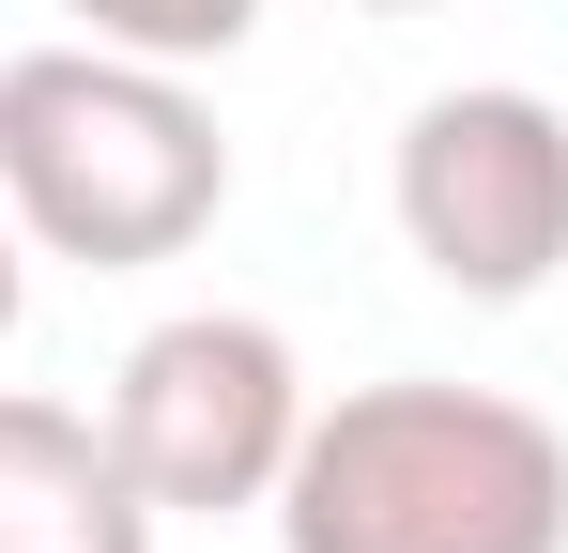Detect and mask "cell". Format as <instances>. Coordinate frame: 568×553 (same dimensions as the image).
<instances>
[{
	"mask_svg": "<svg viewBox=\"0 0 568 553\" xmlns=\"http://www.w3.org/2000/svg\"><path fill=\"white\" fill-rule=\"evenodd\" d=\"M369 16H430V0H369Z\"/></svg>",
	"mask_w": 568,
	"mask_h": 553,
	"instance_id": "obj_8",
	"label": "cell"
},
{
	"mask_svg": "<svg viewBox=\"0 0 568 553\" xmlns=\"http://www.w3.org/2000/svg\"><path fill=\"white\" fill-rule=\"evenodd\" d=\"M399 247L462 308H523L568 262V108L523 78H462L399 123Z\"/></svg>",
	"mask_w": 568,
	"mask_h": 553,
	"instance_id": "obj_4",
	"label": "cell"
},
{
	"mask_svg": "<svg viewBox=\"0 0 568 553\" xmlns=\"http://www.w3.org/2000/svg\"><path fill=\"white\" fill-rule=\"evenodd\" d=\"M292 431H307V369L262 308H185V323H154L123 384H108V446L139 476V507L154 523H231V507H262L277 492Z\"/></svg>",
	"mask_w": 568,
	"mask_h": 553,
	"instance_id": "obj_3",
	"label": "cell"
},
{
	"mask_svg": "<svg viewBox=\"0 0 568 553\" xmlns=\"http://www.w3.org/2000/svg\"><path fill=\"white\" fill-rule=\"evenodd\" d=\"M93 47H139V62H231L262 31V0H62Z\"/></svg>",
	"mask_w": 568,
	"mask_h": 553,
	"instance_id": "obj_6",
	"label": "cell"
},
{
	"mask_svg": "<svg viewBox=\"0 0 568 553\" xmlns=\"http://www.w3.org/2000/svg\"><path fill=\"white\" fill-rule=\"evenodd\" d=\"M0 553H154V507L78 400L0 384Z\"/></svg>",
	"mask_w": 568,
	"mask_h": 553,
	"instance_id": "obj_5",
	"label": "cell"
},
{
	"mask_svg": "<svg viewBox=\"0 0 568 553\" xmlns=\"http://www.w3.org/2000/svg\"><path fill=\"white\" fill-rule=\"evenodd\" d=\"M231 200V139L185 92V62H139V47H16L0 62V215L16 247L47 262H185Z\"/></svg>",
	"mask_w": 568,
	"mask_h": 553,
	"instance_id": "obj_2",
	"label": "cell"
},
{
	"mask_svg": "<svg viewBox=\"0 0 568 553\" xmlns=\"http://www.w3.org/2000/svg\"><path fill=\"white\" fill-rule=\"evenodd\" d=\"M16 308H31V262H16V215H0V339H16Z\"/></svg>",
	"mask_w": 568,
	"mask_h": 553,
	"instance_id": "obj_7",
	"label": "cell"
},
{
	"mask_svg": "<svg viewBox=\"0 0 568 553\" xmlns=\"http://www.w3.org/2000/svg\"><path fill=\"white\" fill-rule=\"evenodd\" d=\"M277 553H568V431L491 384H338L277 461Z\"/></svg>",
	"mask_w": 568,
	"mask_h": 553,
	"instance_id": "obj_1",
	"label": "cell"
}]
</instances>
